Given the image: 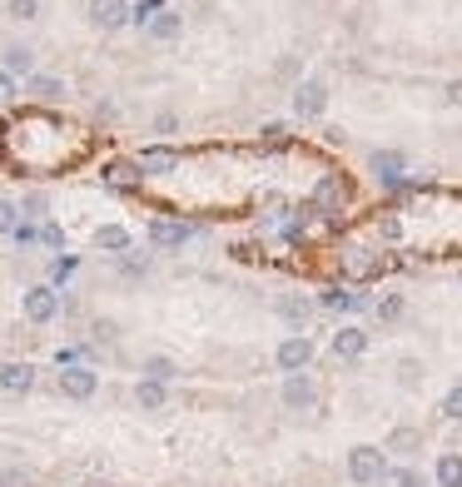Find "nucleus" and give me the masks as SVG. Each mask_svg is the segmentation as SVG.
<instances>
[{
    "label": "nucleus",
    "instance_id": "18",
    "mask_svg": "<svg viewBox=\"0 0 462 487\" xmlns=\"http://www.w3.org/2000/svg\"><path fill=\"white\" fill-rule=\"evenodd\" d=\"M129 244H135V234H129L125 224H100L95 229V249L100 254H129Z\"/></svg>",
    "mask_w": 462,
    "mask_h": 487
},
{
    "label": "nucleus",
    "instance_id": "19",
    "mask_svg": "<svg viewBox=\"0 0 462 487\" xmlns=\"http://www.w3.org/2000/svg\"><path fill=\"white\" fill-rule=\"evenodd\" d=\"M333 353H338V358H363V353H368V334L353 328V324H343L333 334Z\"/></svg>",
    "mask_w": 462,
    "mask_h": 487
},
{
    "label": "nucleus",
    "instance_id": "27",
    "mask_svg": "<svg viewBox=\"0 0 462 487\" xmlns=\"http://www.w3.org/2000/svg\"><path fill=\"white\" fill-rule=\"evenodd\" d=\"M15 209L26 214V224H35V219H45V214H51V194H45V189H30L26 200L15 204Z\"/></svg>",
    "mask_w": 462,
    "mask_h": 487
},
{
    "label": "nucleus",
    "instance_id": "23",
    "mask_svg": "<svg viewBox=\"0 0 462 487\" xmlns=\"http://www.w3.org/2000/svg\"><path fill=\"white\" fill-rule=\"evenodd\" d=\"M135 403H139L145 412H160L164 403H169V388H164V383H150V378H139V383H135Z\"/></svg>",
    "mask_w": 462,
    "mask_h": 487
},
{
    "label": "nucleus",
    "instance_id": "20",
    "mask_svg": "<svg viewBox=\"0 0 462 487\" xmlns=\"http://www.w3.org/2000/svg\"><path fill=\"white\" fill-rule=\"evenodd\" d=\"M383 452H398V458H412V452H423V428H393L383 443Z\"/></svg>",
    "mask_w": 462,
    "mask_h": 487
},
{
    "label": "nucleus",
    "instance_id": "41",
    "mask_svg": "<svg viewBox=\"0 0 462 487\" xmlns=\"http://www.w3.org/2000/svg\"><path fill=\"white\" fill-rule=\"evenodd\" d=\"M378 318H403V299H398V294H388V299L378 303Z\"/></svg>",
    "mask_w": 462,
    "mask_h": 487
},
{
    "label": "nucleus",
    "instance_id": "5",
    "mask_svg": "<svg viewBox=\"0 0 462 487\" xmlns=\"http://www.w3.org/2000/svg\"><path fill=\"white\" fill-rule=\"evenodd\" d=\"M353 200V185L343 175H318V185H313V209L318 214H343V204Z\"/></svg>",
    "mask_w": 462,
    "mask_h": 487
},
{
    "label": "nucleus",
    "instance_id": "29",
    "mask_svg": "<svg viewBox=\"0 0 462 487\" xmlns=\"http://www.w3.org/2000/svg\"><path fill=\"white\" fill-rule=\"evenodd\" d=\"M160 11H164V0H139V5H129V26H139V30H145Z\"/></svg>",
    "mask_w": 462,
    "mask_h": 487
},
{
    "label": "nucleus",
    "instance_id": "12",
    "mask_svg": "<svg viewBox=\"0 0 462 487\" xmlns=\"http://www.w3.org/2000/svg\"><path fill=\"white\" fill-rule=\"evenodd\" d=\"M100 179H105L110 189H120V194H135V189L145 185V175H139L135 160H110V164L100 169Z\"/></svg>",
    "mask_w": 462,
    "mask_h": 487
},
{
    "label": "nucleus",
    "instance_id": "13",
    "mask_svg": "<svg viewBox=\"0 0 462 487\" xmlns=\"http://www.w3.org/2000/svg\"><path fill=\"white\" fill-rule=\"evenodd\" d=\"M313 403H318V388H313V378H309V373H288V383H284V408H288V412H309Z\"/></svg>",
    "mask_w": 462,
    "mask_h": 487
},
{
    "label": "nucleus",
    "instance_id": "2",
    "mask_svg": "<svg viewBox=\"0 0 462 487\" xmlns=\"http://www.w3.org/2000/svg\"><path fill=\"white\" fill-rule=\"evenodd\" d=\"M388 473H393V467H388V452H383V448H373V443H358V448L348 452V477H353L358 487L383 483Z\"/></svg>",
    "mask_w": 462,
    "mask_h": 487
},
{
    "label": "nucleus",
    "instance_id": "37",
    "mask_svg": "<svg viewBox=\"0 0 462 487\" xmlns=\"http://www.w3.org/2000/svg\"><path fill=\"white\" fill-rule=\"evenodd\" d=\"M40 244H45V249H65V229L45 219V224H40Z\"/></svg>",
    "mask_w": 462,
    "mask_h": 487
},
{
    "label": "nucleus",
    "instance_id": "24",
    "mask_svg": "<svg viewBox=\"0 0 462 487\" xmlns=\"http://www.w3.org/2000/svg\"><path fill=\"white\" fill-rule=\"evenodd\" d=\"M324 303L328 313H358L363 309V294H353V288H324Z\"/></svg>",
    "mask_w": 462,
    "mask_h": 487
},
{
    "label": "nucleus",
    "instance_id": "11",
    "mask_svg": "<svg viewBox=\"0 0 462 487\" xmlns=\"http://www.w3.org/2000/svg\"><path fill=\"white\" fill-rule=\"evenodd\" d=\"M85 15L95 30H120V26H129V0H90Z\"/></svg>",
    "mask_w": 462,
    "mask_h": 487
},
{
    "label": "nucleus",
    "instance_id": "15",
    "mask_svg": "<svg viewBox=\"0 0 462 487\" xmlns=\"http://www.w3.org/2000/svg\"><path fill=\"white\" fill-rule=\"evenodd\" d=\"M0 70L11 80H30L35 75V51H30V45H5V51H0Z\"/></svg>",
    "mask_w": 462,
    "mask_h": 487
},
{
    "label": "nucleus",
    "instance_id": "28",
    "mask_svg": "<svg viewBox=\"0 0 462 487\" xmlns=\"http://www.w3.org/2000/svg\"><path fill=\"white\" fill-rule=\"evenodd\" d=\"M427 383V368L418 358H403L398 363V388H408V393H418V388Z\"/></svg>",
    "mask_w": 462,
    "mask_h": 487
},
{
    "label": "nucleus",
    "instance_id": "22",
    "mask_svg": "<svg viewBox=\"0 0 462 487\" xmlns=\"http://www.w3.org/2000/svg\"><path fill=\"white\" fill-rule=\"evenodd\" d=\"M139 378H150V383H164V388H169V383L179 378V363H175V358H164V353H154V358L139 363Z\"/></svg>",
    "mask_w": 462,
    "mask_h": 487
},
{
    "label": "nucleus",
    "instance_id": "32",
    "mask_svg": "<svg viewBox=\"0 0 462 487\" xmlns=\"http://www.w3.org/2000/svg\"><path fill=\"white\" fill-rule=\"evenodd\" d=\"M75 269H80V259H75V254H60V259L51 263V284H65V279L75 274Z\"/></svg>",
    "mask_w": 462,
    "mask_h": 487
},
{
    "label": "nucleus",
    "instance_id": "42",
    "mask_svg": "<svg viewBox=\"0 0 462 487\" xmlns=\"http://www.w3.org/2000/svg\"><path fill=\"white\" fill-rule=\"evenodd\" d=\"M442 95H448V105H462V80H448V90H442Z\"/></svg>",
    "mask_w": 462,
    "mask_h": 487
},
{
    "label": "nucleus",
    "instance_id": "1",
    "mask_svg": "<svg viewBox=\"0 0 462 487\" xmlns=\"http://www.w3.org/2000/svg\"><path fill=\"white\" fill-rule=\"evenodd\" d=\"M75 130H65L51 114H15L0 130V154L5 164H15L20 175H40V169H60V164L75 160V145H70Z\"/></svg>",
    "mask_w": 462,
    "mask_h": 487
},
{
    "label": "nucleus",
    "instance_id": "8",
    "mask_svg": "<svg viewBox=\"0 0 462 487\" xmlns=\"http://www.w3.org/2000/svg\"><path fill=\"white\" fill-rule=\"evenodd\" d=\"M278 368H284V373H303V368H309L313 363V338L309 334H288L284 343H278Z\"/></svg>",
    "mask_w": 462,
    "mask_h": 487
},
{
    "label": "nucleus",
    "instance_id": "25",
    "mask_svg": "<svg viewBox=\"0 0 462 487\" xmlns=\"http://www.w3.org/2000/svg\"><path fill=\"white\" fill-rule=\"evenodd\" d=\"M145 30H150L154 40H175L179 30H184V15H175V11H169V5H164V11L154 15V20H150V26H145Z\"/></svg>",
    "mask_w": 462,
    "mask_h": 487
},
{
    "label": "nucleus",
    "instance_id": "31",
    "mask_svg": "<svg viewBox=\"0 0 462 487\" xmlns=\"http://www.w3.org/2000/svg\"><path fill=\"white\" fill-rule=\"evenodd\" d=\"M5 15H11V20H35L40 0H5Z\"/></svg>",
    "mask_w": 462,
    "mask_h": 487
},
{
    "label": "nucleus",
    "instance_id": "33",
    "mask_svg": "<svg viewBox=\"0 0 462 487\" xmlns=\"http://www.w3.org/2000/svg\"><path fill=\"white\" fill-rule=\"evenodd\" d=\"M442 418H448V423H462V383L448 388V398H442Z\"/></svg>",
    "mask_w": 462,
    "mask_h": 487
},
{
    "label": "nucleus",
    "instance_id": "38",
    "mask_svg": "<svg viewBox=\"0 0 462 487\" xmlns=\"http://www.w3.org/2000/svg\"><path fill=\"white\" fill-rule=\"evenodd\" d=\"M15 95H20V80H11L5 70H0V110H11Z\"/></svg>",
    "mask_w": 462,
    "mask_h": 487
},
{
    "label": "nucleus",
    "instance_id": "14",
    "mask_svg": "<svg viewBox=\"0 0 462 487\" xmlns=\"http://www.w3.org/2000/svg\"><path fill=\"white\" fill-rule=\"evenodd\" d=\"M35 388V363H20V358H11V363H0V393H30Z\"/></svg>",
    "mask_w": 462,
    "mask_h": 487
},
{
    "label": "nucleus",
    "instance_id": "7",
    "mask_svg": "<svg viewBox=\"0 0 462 487\" xmlns=\"http://www.w3.org/2000/svg\"><path fill=\"white\" fill-rule=\"evenodd\" d=\"M328 110V85L324 80H299L294 85V114L299 120H318Z\"/></svg>",
    "mask_w": 462,
    "mask_h": 487
},
{
    "label": "nucleus",
    "instance_id": "36",
    "mask_svg": "<svg viewBox=\"0 0 462 487\" xmlns=\"http://www.w3.org/2000/svg\"><path fill=\"white\" fill-rule=\"evenodd\" d=\"M378 234H383L388 244H398V239H403V219H398V214H383V219H378Z\"/></svg>",
    "mask_w": 462,
    "mask_h": 487
},
{
    "label": "nucleus",
    "instance_id": "4",
    "mask_svg": "<svg viewBox=\"0 0 462 487\" xmlns=\"http://www.w3.org/2000/svg\"><path fill=\"white\" fill-rule=\"evenodd\" d=\"M60 288L55 284H30L26 294H20V309H26V318L30 324H55L60 318Z\"/></svg>",
    "mask_w": 462,
    "mask_h": 487
},
{
    "label": "nucleus",
    "instance_id": "21",
    "mask_svg": "<svg viewBox=\"0 0 462 487\" xmlns=\"http://www.w3.org/2000/svg\"><path fill=\"white\" fill-rule=\"evenodd\" d=\"M278 313H284V324L294 328V334H303V328H309V318H313V303L299 299V294H288V299H278Z\"/></svg>",
    "mask_w": 462,
    "mask_h": 487
},
{
    "label": "nucleus",
    "instance_id": "34",
    "mask_svg": "<svg viewBox=\"0 0 462 487\" xmlns=\"http://www.w3.org/2000/svg\"><path fill=\"white\" fill-rule=\"evenodd\" d=\"M20 224V209L11 200H0V239H11V229Z\"/></svg>",
    "mask_w": 462,
    "mask_h": 487
},
{
    "label": "nucleus",
    "instance_id": "26",
    "mask_svg": "<svg viewBox=\"0 0 462 487\" xmlns=\"http://www.w3.org/2000/svg\"><path fill=\"white\" fill-rule=\"evenodd\" d=\"M433 477H437V487H462V452H442Z\"/></svg>",
    "mask_w": 462,
    "mask_h": 487
},
{
    "label": "nucleus",
    "instance_id": "30",
    "mask_svg": "<svg viewBox=\"0 0 462 487\" xmlns=\"http://www.w3.org/2000/svg\"><path fill=\"white\" fill-rule=\"evenodd\" d=\"M284 145H288V125H278V120H274V125L259 130V150H284Z\"/></svg>",
    "mask_w": 462,
    "mask_h": 487
},
{
    "label": "nucleus",
    "instance_id": "16",
    "mask_svg": "<svg viewBox=\"0 0 462 487\" xmlns=\"http://www.w3.org/2000/svg\"><path fill=\"white\" fill-rule=\"evenodd\" d=\"M368 169L378 175V185H383V189H398L403 185V154L398 150H378L373 160H368Z\"/></svg>",
    "mask_w": 462,
    "mask_h": 487
},
{
    "label": "nucleus",
    "instance_id": "39",
    "mask_svg": "<svg viewBox=\"0 0 462 487\" xmlns=\"http://www.w3.org/2000/svg\"><path fill=\"white\" fill-rule=\"evenodd\" d=\"M90 334H95V343H114V338H120V328H114L110 318H95V324H90Z\"/></svg>",
    "mask_w": 462,
    "mask_h": 487
},
{
    "label": "nucleus",
    "instance_id": "9",
    "mask_svg": "<svg viewBox=\"0 0 462 487\" xmlns=\"http://www.w3.org/2000/svg\"><path fill=\"white\" fill-rule=\"evenodd\" d=\"M383 269H388V259L378 249H363V244L343 249V274H348V279H378Z\"/></svg>",
    "mask_w": 462,
    "mask_h": 487
},
{
    "label": "nucleus",
    "instance_id": "17",
    "mask_svg": "<svg viewBox=\"0 0 462 487\" xmlns=\"http://www.w3.org/2000/svg\"><path fill=\"white\" fill-rule=\"evenodd\" d=\"M26 95L35 105H60L65 100V80L60 75H30L26 80Z\"/></svg>",
    "mask_w": 462,
    "mask_h": 487
},
{
    "label": "nucleus",
    "instance_id": "40",
    "mask_svg": "<svg viewBox=\"0 0 462 487\" xmlns=\"http://www.w3.org/2000/svg\"><path fill=\"white\" fill-rule=\"evenodd\" d=\"M175 130H179V114H175V110H160V114H154V135H175Z\"/></svg>",
    "mask_w": 462,
    "mask_h": 487
},
{
    "label": "nucleus",
    "instance_id": "3",
    "mask_svg": "<svg viewBox=\"0 0 462 487\" xmlns=\"http://www.w3.org/2000/svg\"><path fill=\"white\" fill-rule=\"evenodd\" d=\"M55 388H60V398H70V403H90L100 393V373H95L90 363H70V368H60Z\"/></svg>",
    "mask_w": 462,
    "mask_h": 487
},
{
    "label": "nucleus",
    "instance_id": "10",
    "mask_svg": "<svg viewBox=\"0 0 462 487\" xmlns=\"http://www.w3.org/2000/svg\"><path fill=\"white\" fill-rule=\"evenodd\" d=\"M189 239H194V224H184V219H154V224H150V244H154V249H184Z\"/></svg>",
    "mask_w": 462,
    "mask_h": 487
},
{
    "label": "nucleus",
    "instance_id": "6",
    "mask_svg": "<svg viewBox=\"0 0 462 487\" xmlns=\"http://www.w3.org/2000/svg\"><path fill=\"white\" fill-rule=\"evenodd\" d=\"M135 164H139V175L145 179H164V175H175L179 164H184V154H179L175 145H150V150L135 154Z\"/></svg>",
    "mask_w": 462,
    "mask_h": 487
},
{
    "label": "nucleus",
    "instance_id": "35",
    "mask_svg": "<svg viewBox=\"0 0 462 487\" xmlns=\"http://www.w3.org/2000/svg\"><path fill=\"white\" fill-rule=\"evenodd\" d=\"M388 477H393V487H427V477L418 467H398V473H388Z\"/></svg>",
    "mask_w": 462,
    "mask_h": 487
}]
</instances>
